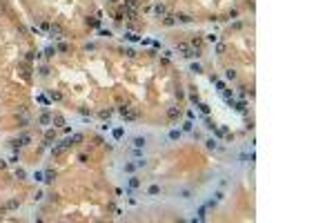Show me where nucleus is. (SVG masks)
Returning a JSON list of instances; mask_svg holds the SVG:
<instances>
[{
    "mask_svg": "<svg viewBox=\"0 0 334 223\" xmlns=\"http://www.w3.org/2000/svg\"><path fill=\"white\" fill-rule=\"evenodd\" d=\"M198 110H201V112H203V114H205V116H207V114H209V110H212V107H209L207 103H198Z\"/></svg>",
    "mask_w": 334,
    "mask_h": 223,
    "instance_id": "nucleus-17",
    "label": "nucleus"
},
{
    "mask_svg": "<svg viewBox=\"0 0 334 223\" xmlns=\"http://www.w3.org/2000/svg\"><path fill=\"white\" fill-rule=\"evenodd\" d=\"M176 51H180V56H185V58H194V56L198 58V56H201V51L198 49H192L187 43H178L176 45Z\"/></svg>",
    "mask_w": 334,
    "mask_h": 223,
    "instance_id": "nucleus-2",
    "label": "nucleus"
},
{
    "mask_svg": "<svg viewBox=\"0 0 334 223\" xmlns=\"http://www.w3.org/2000/svg\"><path fill=\"white\" fill-rule=\"evenodd\" d=\"M227 103H229V107H234L236 112H243V114L247 112V105H245V100H241V103H239V100H227Z\"/></svg>",
    "mask_w": 334,
    "mask_h": 223,
    "instance_id": "nucleus-4",
    "label": "nucleus"
},
{
    "mask_svg": "<svg viewBox=\"0 0 334 223\" xmlns=\"http://www.w3.org/2000/svg\"><path fill=\"white\" fill-rule=\"evenodd\" d=\"M49 123H52V116H49V114L45 112L42 116H40V125H49Z\"/></svg>",
    "mask_w": 334,
    "mask_h": 223,
    "instance_id": "nucleus-18",
    "label": "nucleus"
},
{
    "mask_svg": "<svg viewBox=\"0 0 334 223\" xmlns=\"http://www.w3.org/2000/svg\"><path fill=\"white\" fill-rule=\"evenodd\" d=\"M198 221H205V205L198 208Z\"/></svg>",
    "mask_w": 334,
    "mask_h": 223,
    "instance_id": "nucleus-29",
    "label": "nucleus"
},
{
    "mask_svg": "<svg viewBox=\"0 0 334 223\" xmlns=\"http://www.w3.org/2000/svg\"><path fill=\"white\" fill-rule=\"evenodd\" d=\"M189 72H194V74H201V72H203V67L198 65V62H192V67H189Z\"/></svg>",
    "mask_w": 334,
    "mask_h": 223,
    "instance_id": "nucleus-20",
    "label": "nucleus"
},
{
    "mask_svg": "<svg viewBox=\"0 0 334 223\" xmlns=\"http://www.w3.org/2000/svg\"><path fill=\"white\" fill-rule=\"evenodd\" d=\"M52 98H54V100H60V98H63V96H60L58 91H52Z\"/></svg>",
    "mask_w": 334,
    "mask_h": 223,
    "instance_id": "nucleus-37",
    "label": "nucleus"
},
{
    "mask_svg": "<svg viewBox=\"0 0 334 223\" xmlns=\"http://www.w3.org/2000/svg\"><path fill=\"white\" fill-rule=\"evenodd\" d=\"M205 127H207V129H214V127H216V125H214L212 121H209V118H205Z\"/></svg>",
    "mask_w": 334,
    "mask_h": 223,
    "instance_id": "nucleus-34",
    "label": "nucleus"
},
{
    "mask_svg": "<svg viewBox=\"0 0 334 223\" xmlns=\"http://www.w3.org/2000/svg\"><path fill=\"white\" fill-rule=\"evenodd\" d=\"M123 134H125V129H123V127H116L114 132H111V136H114L116 141H120V139H123Z\"/></svg>",
    "mask_w": 334,
    "mask_h": 223,
    "instance_id": "nucleus-11",
    "label": "nucleus"
},
{
    "mask_svg": "<svg viewBox=\"0 0 334 223\" xmlns=\"http://www.w3.org/2000/svg\"><path fill=\"white\" fill-rule=\"evenodd\" d=\"M180 136H183V129H172L169 132V141H178Z\"/></svg>",
    "mask_w": 334,
    "mask_h": 223,
    "instance_id": "nucleus-10",
    "label": "nucleus"
},
{
    "mask_svg": "<svg viewBox=\"0 0 334 223\" xmlns=\"http://www.w3.org/2000/svg\"><path fill=\"white\" fill-rule=\"evenodd\" d=\"M174 18L176 16H165V25H174Z\"/></svg>",
    "mask_w": 334,
    "mask_h": 223,
    "instance_id": "nucleus-33",
    "label": "nucleus"
},
{
    "mask_svg": "<svg viewBox=\"0 0 334 223\" xmlns=\"http://www.w3.org/2000/svg\"><path fill=\"white\" fill-rule=\"evenodd\" d=\"M132 145L138 147V150H143V147L147 145V139H145V136H134V139H132Z\"/></svg>",
    "mask_w": 334,
    "mask_h": 223,
    "instance_id": "nucleus-5",
    "label": "nucleus"
},
{
    "mask_svg": "<svg viewBox=\"0 0 334 223\" xmlns=\"http://www.w3.org/2000/svg\"><path fill=\"white\" fill-rule=\"evenodd\" d=\"M5 167H7V163H5V161H0V170H5Z\"/></svg>",
    "mask_w": 334,
    "mask_h": 223,
    "instance_id": "nucleus-41",
    "label": "nucleus"
},
{
    "mask_svg": "<svg viewBox=\"0 0 334 223\" xmlns=\"http://www.w3.org/2000/svg\"><path fill=\"white\" fill-rule=\"evenodd\" d=\"M223 98L225 100H234V91H232V89H223Z\"/></svg>",
    "mask_w": 334,
    "mask_h": 223,
    "instance_id": "nucleus-15",
    "label": "nucleus"
},
{
    "mask_svg": "<svg viewBox=\"0 0 334 223\" xmlns=\"http://www.w3.org/2000/svg\"><path fill=\"white\" fill-rule=\"evenodd\" d=\"M67 147H71V139H65V141H60L58 145H56L54 150H52V154H54V156H58V154H63V152L67 150Z\"/></svg>",
    "mask_w": 334,
    "mask_h": 223,
    "instance_id": "nucleus-3",
    "label": "nucleus"
},
{
    "mask_svg": "<svg viewBox=\"0 0 334 223\" xmlns=\"http://www.w3.org/2000/svg\"><path fill=\"white\" fill-rule=\"evenodd\" d=\"M56 49H60V51H67V49H69V47H67V45H65V43H60V45H58V47H56Z\"/></svg>",
    "mask_w": 334,
    "mask_h": 223,
    "instance_id": "nucleus-40",
    "label": "nucleus"
},
{
    "mask_svg": "<svg viewBox=\"0 0 334 223\" xmlns=\"http://www.w3.org/2000/svg\"><path fill=\"white\" fill-rule=\"evenodd\" d=\"M154 11H156L158 16H167V9H165V5H156V7H154Z\"/></svg>",
    "mask_w": 334,
    "mask_h": 223,
    "instance_id": "nucleus-13",
    "label": "nucleus"
},
{
    "mask_svg": "<svg viewBox=\"0 0 334 223\" xmlns=\"http://www.w3.org/2000/svg\"><path fill=\"white\" fill-rule=\"evenodd\" d=\"M180 199H192V190H180Z\"/></svg>",
    "mask_w": 334,
    "mask_h": 223,
    "instance_id": "nucleus-22",
    "label": "nucleus"
},
{
    "mask_svg": "<svg viewBox=\"0 0 334 223\" xmlns=\"http://www.w3.org/2000/svg\"><path fill=\"white\" fill-rule=\"evenodd\" d=\"M136 170H138V167H136V163H125V172H127V174H134Z\"/></svg>",
    "mask_w": 334,
    "mask_h": 223,
    "instance_id": "nucleus-14",
    "label": "nucleus"
},
{
    "mask_svg": "<svg viewBox=\"0 0 334 223\" xmlns=\"http://www.w3.org/2000/svg\"><path fill=\"white\" fill-rule=\"evenodd\" d=\"M189 98H192V103H196V105L201 103V100H198V94H196V91H192V94H189Z\"/></svg>",
    "mask_w": 334,
    "mask_h": 223,
    "instance_id": "nucleus-30",
    "label": "nucleus"
},
{
    "mask_svg": "<svg viewBox=\"0 0 334 223\" xmlns=\"http://www.w3.org/2000/svg\"><path fill=\"white\" fill-rule=\"evenodd\" d=\"M33 181H42V172H33Z\"/></svg>",
    "mask_w": 334,
    "mask_h": 223,
    "instance_id": "nucleus-36",
    "label": "nucleus"
},
{
    "mask_svg": "<svg viewBox=\"0 0 334 223\" xmlns=\"http://www.w3.org/2000/svg\"><path fill=\"white\" fill-rule=\"evenodd\" d=\"M225 76H227L229 81H234V78H236V72H234V69H227V74H225Z\"/></svg>",
    "mask_w": 334,
    "mask_h": 223,
    "instance_id": "nucleus-31",
    "label": "nucleus"
},
{
    "mask_svg": "<svg viewBox=\"0 0 334 223\" xmlns=\"http://www.w3.org/2000/svg\"><path fill=\"white\" fill-rule=\"evenodd\" d=\"M158 192H161V187H158V185H149V190H147V194H149V196H156Z\"/></svg>",
    "mask_w": 334,
    "mask_h": 223,
    "instance_id": "nucleus-19",
    "label": "nucleus"
},
{
    "mask_svg": "<svg viewBox=\"0 0 334 223\" xmlns=\"http://www.w3.org/2000/svg\"><path fill=\"white\" fill-rule=\"evenodd\" d=\"M205 145H207V150H216V147H218V143L214 141V139H207V141H205Z\"/></svg>",
    "mask_w": 334,
    "mask_h": 223,
    "instance_id": "nucleus-16",
    "label": "nucleus"
},
{
    "mask_svg": "<svg viewBox=\"0 0 334 223\" xmlns=\"http://www.w3.org/2000/svg\"><path fill=\"white\" fill-rule=\"evenodd\" d=\"M183 132H194V123H192L189 118H187V121L183 123Z\"/></svg>",
    "mask_w": 334,
    "mask_h": 223,
    "instance_id": "nucleus-12",
    "label": "nucleus"
},
{
    "mask_svg": "<svg viewBox=\"0 0 334 223\" xmlns=\"http://www.w3.org/2000/svg\"><path fill=\"white\" fill-rule=\"evenodd\" d=\"M138 5V0H125V9H134Z\"/></svg>",
    "mask_w": 334,
    "mask_h": 223,
    "instance_id": "nucleus-21",
    "label": "nucleus"
},
{
    "mask_svg": "<svg viewBox=\"0 0 334 223\" xmlns=\"http://www.w3.org/2000/svg\"><path fill=\"white\" fill-rule=\"evenodd\" d=\"M125 40H132V43H138L140 38L138 36H134V33H125Z\"/></svg>",
    "mask_w": 334,
    "mask_h": 223,
    "instance_id": "nucleus-23",
    "label": "nucleus"
},
{
    "mask_svg": "<svg viewBox=\"0 0 334 223\" xmlns=\"http://www.w3.org/2000/svg\"><path fill=\"white\" fill-rule=\"evenodd\" d=\"M52 123L56 125V127H63V125H65V118L60 116V114H54V116H52Z\"/></svg>",
    "mask_w": 334,
    "mask_h": 223,
    "instance_id": "nucleus-6",
    "label": "nucleus"
},
{
    "mask_svg": "<svg viewBox=\"0 0 334 223\" xmlns=\"http://www.w3.org/2000/svg\"><path fill=\"white\" fill-rule=\"evenodd\" d=\"M214 196H216V201H223V199H225V194H223V192H216Z\"/></svg>",
    "mask_w": 334,
    "mask_h": 223,
    "instance_id": "nucleus-38",
    "label": "nucleus"
},
{
    "mask_svg": "<svg viewBox=\"0 0 334 223\" xmlns=\"http://www.w3.org/2000/svg\"><path fill=\"white\" fill-rule=\"evenodd\" d=\"M127 183H129V187H132V190H136V187L140 185V179H138L136 174H132V176H129V181H127Z\"/></svg>",
    "mask_w": 334,
    "mask_h": 223,
    "instance_id": "nucleus-8",
    "label": "nucleus"
},
{
    "mask_svg": "<svg viewBox=\"0 0 334 223\" xmlns=\"http://www.w3.org/2000/svg\"><path fill=\"white\" fill-rule=\"evenodd\" d=\"M14 208H18V201H9L7 203V210H14Z\"/></svg>",
    "mask_w": 334,
    "mask_h": 223,
    "instance_id": "nucleus-35",
    "label": "nucleus"
},
{
    "mask_svg": "<svg viewBox=\"0 0 334 223\" xmlns=\"http://www.w3.org/2000/svg\"><path fill=\"white\" fill-rule=\"evenodd\" d=\"M16 176H18V179H25V176H27V172H25L22 167H18V170H16Z\"/></svg>",
    "mask_w": 334,
    "mask_h": 223,
    "instance_id": "nucleus-28",
    "label": "nucleus"
},
{
    "mask_svg": "<svg viewBox=\"0 0 334 223\" xmlns=\"http://www.w3.org/2000/svg\"><path fill=\"white\" fill-rule=\"evenodd\" d=\"M176 18H178L180 22H189V20H192V18H189V16H185V14H180V16H176Z\"/></svg>",
    "mask_w": 334,
    "mask_h": 223,
    "instance_id": "nucleus-32",
    "label": "nucleus"
},
{
    "mask_svg": "<svg viewBox=\"0 0 334 223\" xmlns=\"http://www.w3.org/2000/svg\"><path fill=\"white\" fill-rule=\"evenodd\" d=\"M178 114H180L178 107H169V110H167V118H169V121H174V118H178Z\"/></svg>",
    "mask_w": 334,
    "mask_h": 223,
    "instance_id": "nucleus-7",
    "label": "nucleus"
},
{
    "mask_svg": "<svg viewBox=\"0 0 334 223\" xmlns=\"http://www.w3.org/2000/svg\"><path fill=\"white\" fill-rule=\"evenodd\" d=\"M83 141V134H73L71 136V145H76V143H80Z\"/></svg>",
    "mask_w": 334,
    "mask_h": 223,
    "instance_id": "nucleus-24",
    "label": "nucleus"
},
{
    "mask_svg": "<svg viewBox=\"0 0 334 223\" xmlns=\"http://www.w3.org/2000/svg\"><path fill=\"white\" fill-rule=\"evenodd\" d=\"M212 81H214V83H216V87H218V91H223V89H225V83H223V81H218V78H212Z\"/></svg>",
    "mask_w": 334,
    "mask_h": 223,
    "instance_id": "nucleus-26",
    "label": "nucleus"
},
{
    "mask_svg": "<svg viewBox=\"0 0 334 223\" xmlns=\"http://www.w3.org/2000/svg\"><path fill=\"white\" fill-rule=\"evenodd\" d=\"M118 114L123 116V121H127V123H132V121H138V110H134V107H127V105H120L118 107Z\"/></svg>",
    "mask_w": 334,
    "mask_h": 223,
    "instance_id": "nucleus-1",
    "label": "nucleus"
},
{
    "mask_svg": "<svg viewBox=\"0 0 334 223\" xmlns=\"http://www.w3.org/2000/svg\"><path fill=\"white\" fill-rule=\"evenodd\" d=\"M109 116H111V110H103V112H100V118H107V121H109Z\"/></svg>",
    "mask_w": 334,
    "mask_h": 223,
    "instance_id": "nucleus-27",
    "label": "nucleus"
},
{
    "mask_svg": "<svg viewBox=\"0 0 334 223\" xmlns=\"http://www.w3.org/2000/svg\"><path fill=\"white\" fill-rule=\"evenodd\" d=\"M216 51H218V54H223V51H225V45L218 43V45H216Z\"/></svg>",
    "mask_w": 334,
    "mask_h": 223,
    "instance_id": "nucleus-39",
    "label": "nucleus"
},
{
    "mask_svg": "<svg viewBox=\"0 0 334 223\" xmlns=\"http://www.w3.org/2000/svg\"><path fill=\"white\" fill-rule=\"evenodd\" d=\"M54 54H56V47H47V49H45V56H47V58H52Z\"/></svg>",
    "mask_w": 334,
    "mask_h": 223,
    "instance_id": "nucleus-25",
    "label": "nucleus"
},
{
    "mask_svg": "<svg viewBox=\"0 0 334 223\" xmlns=\"http://www.w3.org/2000/svg\"><path fill=\"white\" fill-rule=\"evenodd\" d=\"M54 179H56V172H52V170L42 174V181H45V183H54Z\"/></svg>",
    "mask_w": 334,
    "mask_h": 223,
    "instance_id": "nucleus-9",
    "label": "nucleus"
}]
</instances>
